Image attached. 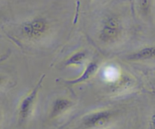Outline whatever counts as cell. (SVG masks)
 Segmentation results:
<instances>
[{"mask_svg":"<svg viewBox=\"0 0 155 129\" xmlns=\"http://www.w3.org/2000/svg\"><path fill=\"white\" fill-rule=\"evenodd\" d=\"M49 29L48 21L45 18L38 17L23 23L21 26V33L27 40L36 42L45 37Z\"/></svg>","mask_w":155,"mask_h":129,"instance_id":"obj_1","label":"cell"},{"mask_svg":"<svg viewBox=\"0 0 155 129\" xmlns=\"http://www.w3.org/2000/svg\"><path fill=\"white\" fill-rule=\"evenodd\" d=\"M122 31L120 20L115 15H110L103 21L98 32V39L104 44H113L119 40Z\"/></svg>","mask_w":155,"mask_h":129,"instance_id":"obj_2","label":"cell"},{"mask_svg":"<svg viewBox=\"0 0 155 129\" xmlns=\"http://www.w3.org/2000/svg\"><path fill=\"white\" fill-rule=\"evenodd\" d=\"M44 79H45V75H42L36 85L30 91V92L25 95L20 102L19 107H18V118L21 122H24L27 121L33 113L39 92L42 85Z\"/></svg>","mask_w":155,"mask_h":129,"instance_id":"obj_3","label":"cell"},{"mask_svg":"<svg viewBox=\"0 0 155 129\" xmlns=\"http://www.w3.org/2000/svg\"><path fill=\"white\" fill-rule=\"evenodd\" d=\"M116 116L113 110H101L93 112L85 116L83 126L85 129H102L110 125Z\"/></svg>","mask_w":155,"mask_h":129,"instance_id":"obj_4","label":"cell"},{"mask_svg":"<svg viewBox=\"0 0 155 129\" xmlns=\"http://www.w3.org/2000/svg\"><path fill=\"white\" fill-rule=\"evenodd\" d=\"M130 61L142 62L155 60V45H148L143 47L127 56Z\"/></svg>","mask_w":155,"mask_h":129,"instance_id":"obj_5","label":"cell"},{"mask_svg":"<svg viewBox=\"0 0 155 129\" xmlns=\"http://www.w3.org/2000/svg\"><path fill=\"white\" fill-rule=\"evenodd\" d=\"M74 105L71 100L65 98H58L53 101L50 110V117L56 119L68 111Z\"/></svg>","mask_w":155,"mask_h":129,"instance_id":"obj_6","label":"cell"},{"mask_svg":"<svg viewBox=\"0 0 155 129\" xmlns=\"http://www.w3.org/2000/svg\"><path fill=\"white\" fill-rule=\"evenodd\" d=\"M98 69H99V64L98 62L96 61H91L86 65V68H85L84 71L83 73L77 78L74 79H69L66 80L65 83L69 85H79L80 83L85 82L88 81L91 78L94 76L98 72Z\"/></svg>","mask_w":155,"mask_h":129,"instance_id":"obj_7","label":"cell"},{"mask_svg":"<svg viewBox=\"0 0 155 129\" xmlns=\"http://www.w3.org/2000/svg\"><path fill=\"white\" fill-rule=\"evenodd\" d=\"M88 54L86 51H79L71 54L64 62L65 66H81L86 60Z\"/></svg>","mask_w":155,"mask_h":129,"instance_id":"obj_8","label":"cell"},{"mask_svg":"<svg viewBox=\"0 0 155 129\" xmlns=\"http://www.w3.org/2000/svg\"><path fill=\"white\" fill-rule=\"evenodd\" d=\"M139 8L143 16H148L150 14L152 6V0H138Z\"/></svg>","mask_w":155,"mask_h":129,"instance_id":"obj_9","label":"cell"},{"mask_svg":"<svg viewBox=\"0 0 155 129\" xmlns=\"http://www.w3.org/2000/svg\"><path fill=\"white\" fill-rule=\"evenodd\" d=\"M148 129H155V112L151 114L148 119Z\"/></svg>","mask_w":155,"mask_h":129,"instance_id":"obj_10","label":"cell"},{"mask_svg":"<svg viewBox=\"0 0 155 129\" xmlns=\"http://www.w3.org/2000/svg\"><path fill=\"white\" fill-rule=\"evenodd\" d=\"M5 79H6L5 77V76L0 73V87L2 86L3 85L5 84Z\"/></svg>","mask_w":155,"mask_h":129,"instance_id":"obj_11","label":"cell"},{"mask_svg":"<svg viewBox=\"0 0 155 129\" xmlns=\"http://www.w3.org/2000/svg\"><path fill=\"white\" fill-rule=\"evenodd\" d=\"M8 54H4V55L1 56V57H0V63H2V62L4 61L5 60H6V59H7V57H8Z\"/></svg>","mask_w":155,"mask_h":129,"instance_id":"obj_12","label":"cell"},{"mask_svg":"<svg viewBox=\"0 0 155 129\" xmlns=\"http://www.w3.org/2000/svg\"><path fill=\"white\" fill-rule=\"evenodd\" d=\"M1 119H2V112H1V110H0V121H1Z\"/></svg>","mask_w":155,"mask_h":129,"instance_id":"obj_13","label":"cell"}]
</instances>
